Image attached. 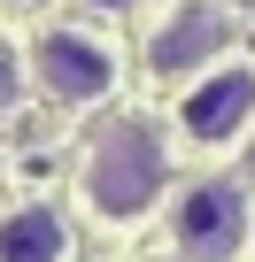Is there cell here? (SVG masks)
I'll return each mask as SVG.
<instances>
[{"mask_svg": "<svg viewBox=\"0 0 255 262\" xmlns=\"http://www.w3.org/2000/svg\"><path fill=\"white\" fill-rule=\"evenodd\" d=\"M217 47H224V16L193 0V8H178V16L155 31L147 62H155V70H193V62H217Z\"/></svg>", "mask_w": 255, "mask_h": 262, "instance_id": "5b68a950", "label": "cell"}, {"mask_svg": "<svg viewBox=\"0 0 255 262\" xmlns=\"http://www.w3.org/2000/svg\"><path fill=\"white\" fill-rule=\"evenodd\" d=\"M16 100H24V54H16V47H0V116H8Z\"/></svg>", "mask_w": 255, "mask_h": 262, "instance_id": "52a82bcc", "label": "cell"}, {"mask_svg": "<svg viewBox=\"0 0 255 262\" xmlns=\"http://www.w3.org/2000/svg\"><path fill=\"white\" fill-rule=\"evenodd\" d=\"M247 116H255V70H247V62L209 70V77L186 93V108H178V123H186L193 147H224V139H240Z\"/></svg>", "mask_w": 255, "mask_h": 262, "instance_id": "3957f363", "label": "cell"}, {"mask_svg": "<svg viewBox=\"0 0 255 262\" xmlns=\"http://www.w3.org/2000/svg\"><path fill=\"white\" fill-rule=\"evenodd\" d=\"M155 193H163V147H155V131L147 123H116L93 147V162H85V201L108 224H132V216L155 208Z\"/></svg>", "mask_w": 255, "mask_h": 262, "instance_id": "6da1fadb", "label": "cell"}, {"mask_svg": "<svg viewBox=\"0 0 255 262\" xmlns=\"http://www.w3.org/2000/svg\"><path fill=\"white\" fill-rule=\"evenodd\" d=\"M70 254V224L54 208H16V216H0V262H62Z\"/></svg>", "mask_w": 255, "mask_h": 262, "instance_id": "8992f818", "label": "cell"}, {"mask_svg": "<svg viewBox=\"0 0 255 262\" xmlns=\"http://www.w3.org/2000/svg\"><path fill=\"white\" fill-rule=\"evenodd\" d=\"M93 8H132V0H93Z\"/></svg>", "mask_w": 255, "mask_h": 262, "instance_id": "ba28073f", "label": "cell"}, {"mask_svg": "<svg viewBox=\"0 0 255 262\" xmlns=\"http://www.w3.org/2000/svg\"><path fill=\"white\" fill-rule=\"evenodd\" d=\"M16 8H31V0H16Z\"/></svg>", "mask_w": 255, "mask_h": 262, "instance_id": "9c48e42d", "label": "cell"}, {"mask_svg": "<svg viewBox=\"0 0 255 262\" xmlns=\"http://www.w3.org/2000/svg\"><path fill=\"white\" fill-rule=\"evenodd\" d=\"M31 77L54 93V100H101L108 85H116V54L93 39V31H47L39 47H31Z\"/></svg>", "mask_w": 255, "mask_h": 262, "instance_id": "7a4b0ae2", "label": "cell"}, {"mask_svg": "<svg viewBox=\"0 0 255 262\" xmlns=\"http://www.w3.org/2000/svg\"><path fill=\"white\" fill-rule=\"evenodd\" d=\"M170 231H178V247H186L193 262H224V254L240 247V231H247V208H240V193H232V185L201 178V185H186V193H178Z\"/></svg>", "mask_w": 255, "mask_h": 262, "instance_id": "277c9868", "label": "cell"}]
</instances>
